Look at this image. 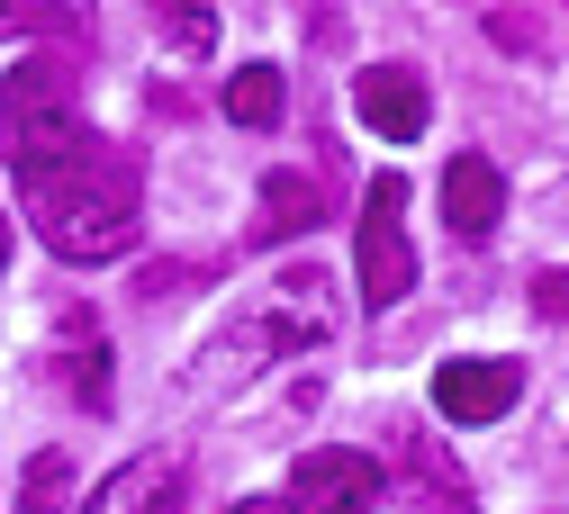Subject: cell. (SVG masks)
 Segmentation results:
<instances>
[{
    "mask_svg": "<svg viewBox=\"0 0 569 514\" xmlns=\"http://www.w3.org/2000/svg\"><path fill=\"white\" fill-rule=\"evenodd\" d=\"M19 208H28V226H37V244L54 262H118V253H136L146 172H136V154L82 135L73 154L19 172Z\"/></svg>",
    "mask_w": 569,
    "mask_h": 514,
    "instance_id": "6da1fadb",
    "label": "cell"
},
{
    "mask_svg": "<svg viewBox=\"0 0 569 514\" xmlns=\"http://www.w3.org/2000/svg\"><path fill=\"white\" fill-rule=\"evenodd\" d=\"M82 135L91 127H82V91H73V63H63V54L19 63L10 82H0V144H10V172L73 154Z\"/></svg>",
    "mask_w": 569,
    "mask_h": 514,
    "instance_id": "7a4b0ae2",
    "label": "cell"
},
{
    "mask_svg": "<svg viewBox=\"0 0 569 514\" xmlns=\"http://www.w3.org/2000/svg\"><path fill=\"white\" fill-rule=\"evenodd\" d=\"M352 262H362V308H398L416 289V244H407V172H380L362 199V235H352Z\"/></svg>",
    "mask_w": 569,
    "mask_h": 514,
    "instance_id": "3957f363",
    "label": "cell"
},
{
    "mask_svg": "<svg viewBox=\"0 0 569 514\" xmlns=\"http://www.w3.org/2000/svg\"><path fill=\"white\" fill-rule=\"evenodd\" d=\"M371 505H380V461L371 452H299L280 514H371Z\"/></svg>",
    "mask_w": 569,
    "mask_h": 514,
    "instance_id": "277c9868",
    "label": "cell"
},
{
    "mask_svg": "<svg viewBox=\"0 0 569 514\" xmlns=\"http://www.w3.org/2000/svg\"><path fill=\"white\" fill-rule=\"evenodd\" d=\"M181 496H190V461H181V452H136V461H118L73 514H181Z\"/></svg>",
    "mask_w": 569,
    "mask_h": 514,
    "instance_id": "5b68a950",
    "label": "cell"
},
{
    "mask_svg": "<svg viewBox=\"0 0 569 514\" xmlns=\"http://www.w3.org/2000/svg\"><path fill=\"white\" fill-rule=\"evenodd\" d=\"M516 397H525V371H516V361L470 352V361H443V371H435V415H452V424H497Z\"/></svg>",
    "mask_w": 569,
    "mask_h": 514,
    "instance_id": "8992f818",
    "label": "cell"
},
{
    "mask_svg": "<svg viewBox=\"0 0 569 514\" xmlns=\"http://www.w3.org/2000/svg\"><path fill=\"white\" fill-rule=\"evenodd\" d=\"M262 325H271V343H280V352H308V343H326V334H335V280H326L317 262L280 271V289L262 299Z\"/></svg>",
    "mask_w": 569,
    "mask_h": 514,
    "instance_id": "52a82bcc",
    "label": "cell"
},
{
    "mask_svg": "<svg viewBox=\"0 0 569 514\" xmlns=\"http://www.w3.org/2000/svg\"><path fill=\"white\" fill-rule=\"evenodd\" d=\"M352 109H362V127L389 135V144H416L425 118H435V100H425V72H407V63H371L362 82H352Z\"/></svg>",
    "mask_w": 569,
    "mask_h": 514,
    "instance_id": "ba28073f",
    "label": "cell"
},
{
    "mask_svg": "<svg viewBox=\"0 0 569 514\" xmlns=\"http://www.w3.org/2000/svg\"><path fill=\"white\" fill-rule=\"evenodd\" d=\"M497 216H507V172H497L488 154H452V172H443V226L461 244H488Z\"/></svg>",
    "mask_w": 569,
    "mask_h": 514,
    "instance_id": "9c48e42d",
    "label": "cell"
},
{
    "mask_svg": "<svg viewBox=\"0 0 569 514\" xmlns=\"http://www.w3.org/2000/svg\"><path fill=\"white\" fill-rule=\"evenodd\" d=\"M317 216H326V181L280 163L262 181V208H253V244H299V235H317Z\"/></svg>",
    "mask_w": 569,
    "mask_h": 514,
    "instance_id": "30bf717a",
    "label": "cell"
},
{
    "mask_svg": "<svg viewBox=\"0 0 569 514\" xmlns=\"http://www.w3.org/2000/svg\"><path fill=\"white\" fill-rule=\"evenodd\" d=\"M407 487H416L425 514H470V478H461L435 443H407Z\"/></svg>",
    "mask_w": 569,
    "mask_h": 514,
    "instance_id": "8fae6325",
    "label": "cell"
},
{
    "mask_svg": "<svg viewBox=\"0 0 569 514\" xmlns=\"http://www.w3.org/2000/svg\"><path fill=\"white\" fill-rule=\"evenodd\" d=\"M154 37L199 63V54H218V10L208 0H154Z\"/></svg>",
    "mask_w": 569,
    "mask_h": 514,
    "instance_id": "7c38bea8",
    "label": "cell"
},
{
    "mask_svg": "<svg viewBox=\"0 0 569 514\" xmlns=\"http://www.w3.org/2000/svg\"><path fill=\"white\" fill-rule=\"evenodd\" d=\"M280 109H290V91H280L271 63H244L236 82H227V118L236 127H280Z\"/></svg>",
    "mask_w": 569,
    "mask_h": 514,
    "instance_id": "4fadbf2b",
    "label": "cell"
},
{
    "mask_svg": "<svg viewBox=\"0 0 569 514\" xmlns=\"http://www.w3.org/2000/svg\"><path fill=\"white\" fill-rule=\"evenodd\" d=\"M271 352H280V343H271V325H262V316H244L236 334H218V343H208V352H199V371H208V380H227V371L244 380V371H253V361H271Z\"/></svg>",
    "mask_w": 569,
    "mask_h": 514,
    "instance_id": "5bb4252c",
    "label": "cell"
},
{
    "mask_svg": "<svg viewBox=\"0 0 569 514\" xmlns=\"http://www.w3.org/2000/svg\"><path fill=\"white\" fill-rule=\"evenodd\" d=\"M63 496H73V461H63V452H37L28 478H19V514H63Z\"/></svg>",
    "mask_w": 569,
    "mask_h": 514,
    "instance_id": "9a60e30c",
    "label": "cell"
},
{
    "mask_svg": "<svg viewBox=\"0 0 569 514\" xmlns=\"http://www.w3.org/2000/svg\"><path fill=\"white\" fill-rule=\"evenodd\" d=\"M19 37H73V10L63 0H0V46Z\"/></svg>",
    "mask_w": 569,
    "mask_h": 514,
    "instance_id": "2e32d148",
    "label": "cell"
},
{
    "mask_svg": "<svg viewBox=\"0 0 569 514\" xmlns=\"http://www.w3.org/2000/svg\"><path fill=\"white\" fill-rule=\"evenodd\" d=\"M54 371H63V389H73V397H82L91 415L109 406V352H100V334H91V352H63Z\"/></svg>",
    "mask_w": 569,
    "mask_h": 514,
    "instance_id": "e0dca14e",
    "label": "cell"
},
{
    "mask_svg": "<svg viewBox=\"0 0 569 514\" xmlns=\"http://www.w3.org/2000/svg\"><path fill=\"white\" fill-rule=\"evenodd\" d=\"M533 308H542L551 325H569V271H542V280H533Z\"/></svg>",
    "mask_w": 569,
    "mask_h": 514,
    "instance_id": "ac0fdd59",
    "label": "cell"
},
{
    "mask_svg": "<svg viewBox=\"0 0 569 514\" xmlns=\"http://www.w3.org/2000/svg\"><path fill=\"white\" fill-rule=\"evenodd\" d=\"M236 514H280V505H271V496H244V505H236Z\"/></svg>",
    "mask_w": 569,
    "mask_h": 514,
    "instance_id": "d6986e66",
    "label": "cell"
},
{
    "mask_svg": "<svg viewBox=\"0 0 569 514\" xmlns=\"http://www.w3.org/2000/svg\"><path fill=\"white\" fill-rule=\"evenodd\" d=\"M0 271H10V216H0Z\"/></svg>",
    "mask_w": 569,
    "mask_h": 514,
    "instance_id": "ffe728a7",
    "label": "cell"
}]
</instances>
